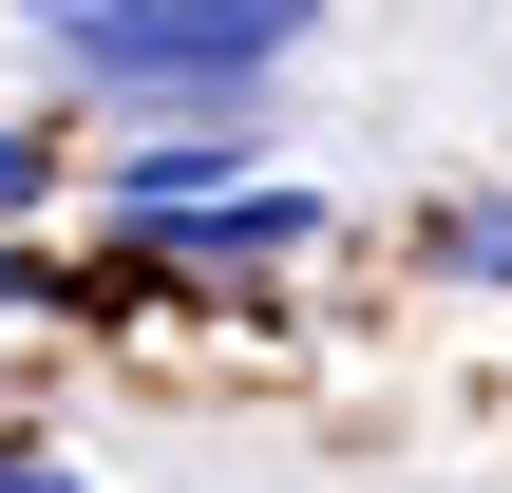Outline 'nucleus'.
I'll return each instance as SVG.
<instances>
[{"label": "nucleus", "mask_w": 512, "mask_h": 493, "mask_svg": "<svg viewBox=\"0 0 512 493\" xmlns=\"http://www.w3.org/2000/svg\"><path fill=\"white\" fill-rule=\"evenodd\" d=\"M38 38L133 95H209V76H266L304 38V0H38Z\"/></svg>", "instance_id": "1"}, {"label": "nucleus", "mask_w": 512, "mask_h": 493, "mask_svg": "<svg viewBox=\"0 0 512 493\" xmlns=\"http://www.w3.org/2000/svg\"><path fill=\"white\" fill-rule=\"evenodd\" d=\"M456 285H512V209H475V228H456Z\"/></svg>", "instance_id": "2"}, {"label": "nucleus", "mask_w": 512, "mask_h": 493, "mask_svg": "<svg viewBox=\"0 0 512 493\" xmlns=\"http://www.w3.org/2000/svg\"><path fill=\"white\" fill-rule=\"evenodd\" d=\"M0 493H76V475H57V456H0Z\"/></svg>", "instance_id": "3"}, {"label": "nucleus", "mask_w": 512, "mask_h": 493, "mask_svg": "<svg viewBox=\"0 0 512 493\" xmlns=\"http://www.w3.org/2000/svg\"><path fill=\"white\" fill-rule=\"evenodd\" d=\"M19 190H38V152H0V209H19Z\"/></svg>", "instance_id": "4"}]
</instances>
